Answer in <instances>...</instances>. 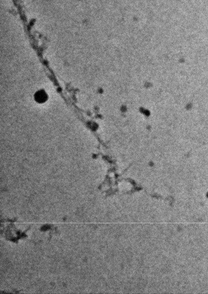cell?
Wrapping results in <instances>:
<instances>
[{"mask_svg": "<svg viewBox=\"0 0 208 294\" xmlns=\"http://www.w3.org/2000/svg\"><path fill=\"white\" fill-rule=\"evenodd\" d=\"M36 100L40 103H43L47 99V95L43 91H40L35 95Z\"/></svg>", "mask_w": 208, "mask_h": 294, "instance_id": "1", "label": "cell"}]
</instances>
